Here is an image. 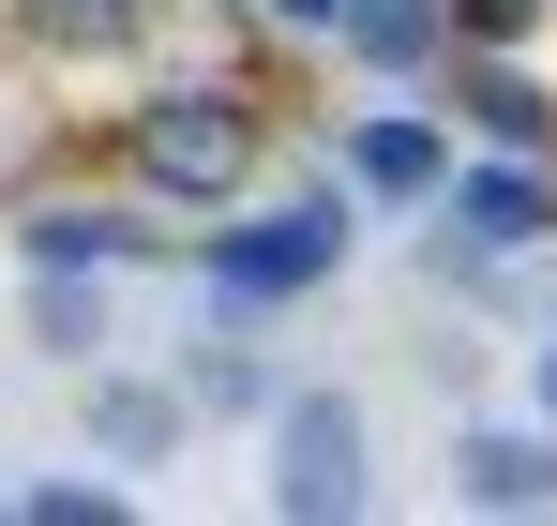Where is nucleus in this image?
<instances>
[{
    "label": "nucleus",
    "instance_id": "nucleus-2",
    "mask_svg": "<svg viewBox=\"0 0 557 526\" xmlns=\"http://www.w3.org/2000/svg\"><path fill=\"white\" fill-rule=\"evenodd\" d=\"M121 166H136V196H151V211H226V196H257V90H226V76L136 90Z\"/></svg>",
    "mask_w": 557,
    "mask_h": 526
},
{
    "label": "nucleus",
    "instance_id": "nucleus-6",
    "mask_svg": "<svg viewBox=\"0 0 557 526\" xmlns=\"http://www.w3.org/2000/svg\"><path fill=\"white\" fill-rule=\"evenodd\" d=\"M437 76H453V105H467V136H482V151H528V166H557V105H543V76H528L512 46H453Z\"/></svg>",
    "mask_w": 557,
    "mask_h": 526
},
{
    "label": "nucleus",
    "instance_id": "nucleus-14",
    "mask_svg": "<svg viewBox=\"0 0 557 526\" xmlns=\"http://www.w3.org/2000/svg\"><path fill=\"white\" fill-rule=\"evenodd\" d=\"M15 512H30V526H121V512H136V481H30Z\"/></svg>",
    "mask_w": 557,
    "mask_h": 526
},
{
    "label": "nucleus",
    "instance_id": "nucleus-12",
    "mask_svg": "<svg viewBox=\"0 0 557 526\" xmlns=\"http://www.w3.org/2000/svg\"><path fill=\"white\" fill-rule=\"evenodd\" d=\"M166 391H182L196 422H257V406H272L286 376H272V347H242V331H196V347H182V376H166Z\"/></svg>",
    "mask_w": 557,
    "mask_h": 526
},
{
    "label": "nucleus",
    "instance_id": "nucleus-17",
    "mask_svg": "<svg viewBox=\"0 0 557 526\" xmlns=\"http://www.w3.org/2000/svg\"><path fill=\"white\" fill-rule=\"evenodd\" d=\"M543 422H557V347H543Z\"/></svg>",
    "mask_w": 557,
    "mask_h": 526
},
{
    "label": "nucleus",
    "instance_id": "nucleus-4",
    "mask_svg": "<svg viewBox=\"0 0 557 526\" xmlns=\"http://www.w3.org/2000/svg\"><path fill=\"white\" fill-rule=\"evenodd\" d=\"M453 241H482V256H528V241H557V166H528V151H497V166H453L437 196H422Z\"/></svg>",
    "mask_w": 557,
    "mask_h": 526
},
{
    "label": "nucleus",
    "instance_id": "nucleus-11",
    "mask_svg": "<svg viewBox=\"0 0 557 526\" xmlns=\"http://www.w3.org/2000/svg\"><path fill=\"white\" fill-rule=\"evenodd\" d=\"M15 316H30V347H46V361H106V347H121L106 271H30V286H15Z\"/></svg>",
    "mask_w": 557,
    "mask_h": 526
},
{
    "label": "nucleus",
    "instance_id": "nucleus-5",
    "mask_svg": "<svg viewBox=\"0 0 557 526\" xmlns=\"http://www.w3.org/2000/svg\"><path fill=\"white\" fill-rule=\"evenodd\" d=\"M332 180L376 196V211H422V196L453 180V136H437L422 105H362V121H347V151H332Z\"/></svg>",
    "mask_w": 557,
    "mask_h": 526
},
{
    "label": "nucleus",
    "instance_id": "nucleus-3",
    "mask_svg": "<svg viewBox=\"0 0 557 526\" xmlns=\"http://www.w3.org/2000/svg\"><path fill=\"white\" fill-rule=\"evenodd\" d=\"M257 422H272V481H257V497H272L286 526H347V512L376 497V422H362V391L286 376Z\"/></svg>",
    "mask_w": 557,
    "mask_h": 526
},
{
    "label": "nucleus",
    "instance_id": "nucleus-18",
    "mask_svg": "<svg viewBox=\"0 0 557 526\" xmlns=\"http://www.w3.org/2000/svg\"><path fill=\"white\" fill-rule=\"evenodd\" d=\"M0 512H15V497H0Z\"/></svg>",
    "mask_w": 557,
    "mask_h": 526
},
{
    "label": "nucleus",
    "instance_id": "nucleus-15",
    "mask_svg": "<svg viewBox=\"0 0 557 526\" xmlns=\"http://www.w3.org/2000/svg\"><path fill=\"white\" fill-rule=\"evenodd\" d=\"M543 0H453V46H528Z\"/></svg>",
    "mask_w": 557,
    "mask_h": 526
},
{
    "label": "nucleus",
    "instance_id": "nucleus-7",
    "mask_svg": "<svg viewBox=\"0 0 557 526\" xmlns=\"http://www.w3.org/2000/svg\"><path fill=\"white\" fill-rule=\"evenodd\" d=\"M317 46L362 61V76H437V61H453V0H332Z\"/></svg>",
    "mask_w": 557,
    "mask_h": 526
},
{
    "label": "nucleus",
    "instance_id": "nucleus-16",
    "mask_svg": "<svg viewBox=\"0 0 557 526\" xmlns=\"http://www.w3.org/2000/svg\"><path fill=\"white\" fill-rule=\"evenodd\" d=\"M272 15H286V30H317V15H332V0H272Z\"/></svg>",
    "mask_w": 557,
    "mask_h": 526
},
{
    "label": "nucleus",
    "instance_id": "nucleus-8",
    "mask_svg": "<svg viewBox=\"0 0 557 526\" xmlns=\"http://www.w3.org/2000/svg\"><path fill=\"white\" fill-rule=\"evenodd\" d=\"M453 497L467 512H557V422H482V437H453Z\"/></svg>",
    "mask_w": 557,
    "mask_h": 526
},
{
    "label": "nucleus",
    "instance_id": "nucleus-13",
    "mask_svg": "<svg viewBox=\"0 0 557 526\" xmlns=\"http://www.w3.org/2000/svg\"><path fill=\"white\" fill-rule=\"evenodd\" d=\"M136 15L151 0H30V46L46 61H106V46H136Z\"/></svg>",
    "mask_w": 557,
    "mask_h": 526
},
{
    "label": "nucleus",
    "instance_id": "nucleus-9",
    "mask_svg": "<svg viewBox=\"0 0 557 526\" xmlns=\"http://www.w3.org/2000/svg\"><path fill=\"white\" fill-rule=\"evenodd\" d=\"M15 256H30V271H136L151 226L106 211V196H30V211H15Z\"/></svg>",
    "mask_w": 557,
    "mask_h": 526
},
{
    "label": "nucleus",
    "instance_id": "nucleus-1",
    "mask_svg": "<svg viewBox=\"0 0 557 526\" xmlns=\"http://www.w3.org/2000/svg\"><path fill=\"white\" fill-rule=\"evenodd\" d=\"M362 241V196L347 180H317V196H272V211H211V241H196V286L226 301V316H286V301H317L332 271Z\"/></svg>",
    "mask_w": 557,
    "mask_h": 526
},
{
    "label": "nucleus",
    "instance_id": "nucleus-10",
    "mask_svg": "<svg viewBox=\"0 0 557 526\" xmlns=\"http://www.w3.org/2000/svg\"><path fill=\"white\" fill-rule=\"evenodd\" d=\"M182 437H196V406L166 391V376H121V361H91V466H166Z\"/></svg>",
    "mask_w": 557,
    "mask_h": 526
}]
</instances>
